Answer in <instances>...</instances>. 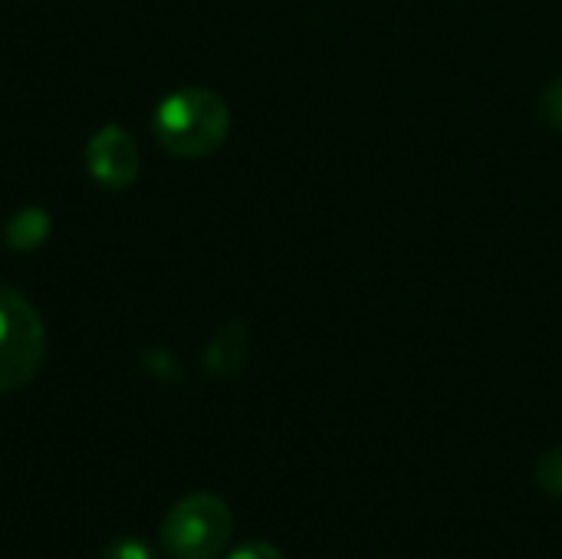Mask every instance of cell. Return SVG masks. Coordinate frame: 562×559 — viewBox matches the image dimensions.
Masks as SVG:
<instances>
[{
  "mask_svg": "<svg viewBox=\"0 0 562 559\" xmlns=\"http://www.w3.org/2000/svg\"><path fill=\"white\" fill-rule=\"evenodd\" d=\"M155 142L175 158H207L217 152L231 132V109L227 102L201 86H184L165 96L151 115Z\"/></svg>",
  "mask_w": 562,
  "mask_h": 559,
  "instance_id": "1",
  "label": "cell"
},
{
  "mask_svg": "<svg viewBox=\"0 0 562 559\" xmlns=\"http://www.w3.org/2000/svg\"><path fill=\"white\" fill-rule=\"evenodd\" d=\"M234 514L214 494L181 497L161 524V547L171 559H214L231 544Z\"/></svg>",
  "mask_w": 562,
  "mask_h": 559,
  "instance_id": "2",
  "label": "cell"
},
{
  "mask_svg": "<svg viewBox=\"0 0 562 559\" xmlns=\"http://www.w3.org/2000/svg\"><path fill=\"white\" fill-rule=\"evenodd\" d=\"M46 356V329L40 313L10 287H0V392L33 382Z\"/></svg>",
  "mask_w": 562,
  "mask_h": 559,
  "instance_id": "3",
  "label": "cell"
},
{
  "mask_svg": "<svg viewBox=\"0 0 562 559\" xmlns=\"http://www.w3.org/2000/svg\"><path fill=\"white\" fill-rule=\"evenodd\" d=\"M138 145L122 125H102L86 145V168L95 185L122 191L138 178Z\"/></svg>",
  "mask_w": 562,
  "mask_h": 559,
  "instance_id": "4",
  "label": "cell"
},
{
  "mask_svg": "<svg viewBox=\"0 0 562 559\" xmlns=\"http://www.w3.org/2000/svg\"><path fill=\"white\" fill-rule=\"evenodd\" d=\"M247 346H250L247 326H244L240 320L224 323V326L211 336V343H207V349H204V369H207L211 376H221V379L237 376V372L244 369V362H247Z\"/></svg>",
  "mask_w": 562,
  "mask_h": 559,
  "instance_id": "5",
  "label": "cell"
},
{
  "mask_svg": "<svg viewBox=\"0 0 562 559\" xmlns=\"http://www.w3.org/2000/svg\"><path fill=\"white\" fill-rule=\"evenodd\" d=\"M49 234V214L40 208H23L7 224V244L13 250H36Z\"/></svg>",
  "mask_w": 562,
  "mask_h": 559,
  "instance_id": "6",
  "label": "cell"
},
{
  "mask_svg": "<svg viewBox=\"0 0 562 559\" xmlns=\"http://www.w3.org/2000/svg\"><path fill=\"white\" fill-rule=\"evenodd\" d=\"M537 484L550 494V497H562V448L547 451L537 461Z\"/></svg>",
  "mask_w": 562,
  "mask_h": 559,
  "instance_id": "7",
  "label": "cell"
},
{
  "mask_svg": "<svg viewBox=\"0 0 562 559\" xmlns=\"http://www.w3.org/2000/svg\"><path fill=\"white\" fill-rule=\"evenodd\" d=\"M537 112L543 119L547 128L560 132L562 135V76L553 79L543 92H540V102H537Z\"/></svg>",
  "mask_w": 562,
  "mask_h": 559,
  "instance_id": "8",
  "label": "cell"
},
{
  "mask_svg": "<svg viewBox=\"0 0 562 559\" xmlns=\"http://www.w3.org/2000/svg\"><path fill=\"white\" fill-rule=\"evenodd\" d=\"M99 559H151V550L142 537H119L102 550Z\"/></svg>",
  "mask_w": 562,
  "mask_h": 559,
  "instance_id": "9",
  "label": "cell"
},
{
  "mask_svg": "<svg viewBox=\"0 0 562 559\" xmlns=\"http://www.w3.org/2000/svg\"><path fill=\"white\" fill-rule=\"evenodd\" d=\"M227 559H286L273 544H263V540H250L244 547H237Z\"/></svg>",
  "mask_w": 562,
  "mask_h": 559,
  "instance_id": "10",
  "label": "cell"
}]
</instances>
